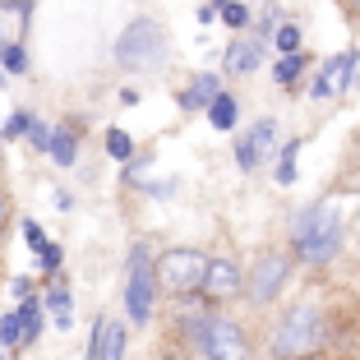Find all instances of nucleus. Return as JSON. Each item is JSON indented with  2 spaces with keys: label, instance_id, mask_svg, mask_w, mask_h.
Masks as SVG:
<instances>
[{
  "label": "nucleus",
  "instance_id": "f257e3e1",
  "mask_svg": "<svg viewBox=\"0 0 360 360\" xmlns=\"http://www.w3.org/2000/svg\"><path fill=\"white\" fill-rule=\"evenodd\" d=\"M291 245L305 264H328L342 245V203H314L296 217L291 226Z\"/></svg>",
  "mask_w": 360,
  "mask_h": 360
},
{
  "label": "nucleus",
  "instance_id": "f03ea898",
  "mask_svg": "<svg viewBox=\"0 0 360 360\" xmlns=\"http://www.w3.org/2000/svg\"><path fill=\"white\" fill-rule=\"evenodd\" d=\"M116 60L125 65V70H158V65L167 60V32H162V23L134 19L125 32H120Z\"/></svg>",
  "mask_w": 360,
  "mask_h": 360
},
{
  "label": "nucleus",
  "instance_id": "7ed1b4c3",
  "mask_svg": "<svg viewBox=\"0 0 360 360\" xmlns=\"http://www.w3.org/2000/svg\"><path fill=\"white\" fill-rule=\"evenodd\" d=\"M319 342H323V314H319L314 305L291 309V314L277 323V333H273V351H277L282 360L305 356V351H314Z\"/></svg>",
  "mask_w": 360,
  "mask_h": 360
},
{
  "label": "nucleus",
  "instance_id": "20e7f679",
  "mask_svg": "<svg viewBox=\"0 0 360 360\" xmlns=\"http://www.w3.org/2000/svg\"><path fill=\"white\" fill-rule=\"evenodd\" d=\"M194 342L208 360H245L250 347H245V333L236 328L231 319H203L194 323Z\"/></svg>",
  "mask_w": 360,
  "mask_h": 360
},
{
  "label": "nucleus",
  "instance_id": "39448f33",
  "mask_svg": "<svg viewBox=\"0 0 360 360\" xmlns=\"http://www.w3.org/2000/svg\"><path fill=\"white\" fill-rule=\"evenodd\" d=\"M203 277H208V259L194 255V250H171V255L158 259V282L167 286V291H194V286H203Z\"/></svg>",
  "mask_w": 360,
  "mask_h": 360
},
{
  "label": "nucleus",
  "instance_id": "423d86ee",
  "mask_svg": "<svg viewBox=\"0 0 360 360\" xmlns=\"http://www.w3.org/2000/svg\"><path fill=\"white\" fill-rule=\"evenodd\" d=\"M153 273H148V255L143 250H134L129 255V286H125V309H129V319H134L139 328L153 319Z\"/></svg>",
  "mask_w": 360,
  "mask_h": 360
},
{
  "label": "nucleus",
  "instance_id": "0eeeda50",
  "mask_svg": "<svg viewBox=\"0 0 360 360\" xmlns=\"http://www.w3.org/2000/svg\"><path fill=\"white\" fill-rule=\"evenodd\" d=\"M286 277H291V264H286L282 255H264L255 264V273H250V282H245V296L255 300V305H268L286 286Z\"/></svg>",
  "mask_w": 360,
  "mask_h": 360
},
{
  "label": "nucleus",
  "instance_id": "6e6552de",
  "mask_svg": "<svg viewBox=\"0 0 360 360\" xmlns=\"http://www.w3.org/2000/svg\"><path fill=\"white\" fill-rule=\"evenodd\" d=\"M351 75H356V51H342V56H333L328 65H323V75H319V84H314V97H342L347 93V84H351Z\"/></svg>",
  "mask_w": 360,
  "mask_h": 360
},
{
  "label": "nucleus",
  "instance_id": "1a4fd4ad",
  "mask_svg": "<svg viewBox=\"0 0 360 360\" xmlns=\"http://www.w3.org/2000/svg\"><path fill=\"white\" fill-rule=\"evenodd\" d=\"M273 134H277V125H273V120H259V125L250 129V134H245L240 143H236V162H240L245 171H255L259 162H264L268 153H273Z\"/></svg>",
  "mask_w": 360,
  "mask_h": 360
},
{
  "label": "nucleus",
  "instance_id": "9d476101",
  "mask_svg": "<svg viewBox=\"0 0 360 360\" xmlns=\"http://www.w3.org/2000/svg\"><path fill=\"white\" fill-rule=\"evenodd\" d=\"M120 351H125V328H120L116 319H102L93 333V351H88V360H120Z\"/></svg>",
  "mask_w": 360,
  "mask_h": 360
},
{
  "label": "nucleus",
  "instance_id": "9b49d317",
  "mask_svg": "<svg viewBox=\"0 0 360 360\" xmlns=\"http://www.w3.org/2000/svg\"><path fill=\"white\" fill-rule=\"evenodd\" d=\"M259 60H264V42L259 37H236L226 46V70L231 75H250V70H259Z\"/></svg>",
  "mask_w": 360,
  "mask_h": 360
},
{
  "label": "nucleus",
  "instance_id": "f8f14e48",
  "mask_svg": "<svg viewBox=\"0 0 360 360\" xmlns=\"http://www.w3.org/2000/svg\"><path fill=\"white\" fill-rule=\"evenodd\" d=\"M203 286H208L212 296H231V291H240V273H236V264L217 259V264H208V277H203Z\"/></svg>",
  "mask_w": 360,
  "mask_h": 360
},
{
  "label": "nucleus",
  "instance_id": "ddd939ff",
  "mask_svg": "<svg viewBox=\"0 0 360 360\" xmlns=\"http://www.w3.org/2000/svg\"><path fill=\"white\" fill-rule=\"evenodd\" d=\"M217 93H222V88H217V75H199L190 93H180V106H185V111H199V106H212Z\"/></svg>",
  "mask_w": 360,
  "mask_h": 360
},
{
  "label": "nucleus",
  "instance_id": "4468645a",
  "mask_svg": "<svg viewBox=\"0 0 360 360\" xmlns=\"http://www.w3.org/2000/svg\"><path fill=\"white\" fill-rule=\"evenodd\" d=\"M46 309H51V323L56 328H75V300H70V291H65V286H56L51 296H46Z\"/></svg>",
  "mask_w": 360,
  "mask_h": 360
},
{
  "label": "nucleus",
  "instance_id": "2eb2a0df",
  "mask_svg": "<svg viewBox=\"0 0 360 360\" xmlns=\"http://www.w3.org/2000/svg\"><path fill=\"white\" fill-rule=\"evenodd\" d=\"M208 120L217 129H231L236 125V97L231 93H217V97H212V106H208Z\"/></svg>",
  "mask_w": 360,
  "mask_h": 360
},
{
  "label": "nucleus",
  "instance_id": "dca6fc26",
  "mask_svg": "<svg viewBox=\"0 0 360 360\" xmlns=\"http://www.w3.org/2000/svg\"><path fill=\"white\" fill-rule=\"evenodd\" d=\"M19 323H23V342H37L42 338V305L23 296V309H19Z\"/></svg>",
  "mask_w": 360,
  "mask_h": 360
},
{
  "label": "nucleus",
  "instance_id": "f3484780",
  "mask_svg": "<svg viewBox=\"0 0 360 360\" xmlns=\"http://www.w3.org/2000/svg\"><path fill=\"white\" fill-rule=\"evenodd\" d=\"M300 70H305V56H300V51H286V60H277L273 75H277V84H296Z\"/></svg>",
  "mask_w": 360,
  "mask_h": 360
},
{
  "label": "nucleus",
  "instance_id": "a211bd4d",
  "mask_svg": "<svg viewBox=\"0 0 360 360\" xmlns=\"http://www.w3.org/2000/svg\"><path fill=\"white\" fill-rule=\"evenodd\" d=\"M296 153H300V139H291V148H282V158H277V185L296 180Z\"/></svg>",
  "mask_w": 360,
  "mask_h": 360
},
{
  "label": "nucleus",
  "instance_id": "6ab92c4d",
  "mask_svg": "<svg viewBox=\"0 0 360 360\" xmlns=\"http://www.w3.org/2000/svg\"><path fill=\"white\" fill-rule=\"evenodd\" d=\"M75 139H70V134H51V158L56 162H60V167H70V162H75Z\"/></svg>",
  "mask_w": 360,
  "mask_h": 360
},
{
  "label": "nucleus",
  "instance_id": "aec40b11",
  "mask_svg": "<svg viewBox=\"0 0 360 360\" xmlns=\"http://www.w3.org/2000/svg\"><path fill=\"white\" fill-rule=\"evenodd\" d=\"M0 60H5V70H10V75H23V70H28L23 46H0Z\"/></svg>",
  "mask_w": 360,
  "mask_h": 360
},
{
  "label": "nucleus",
  "instance_id": "412c9836",
  "mask_svg": "<svg viewBox=\"0 0 360 360\" xmlns=\"http://www.w3.org/2000/svg\"><path fill=\"white\" fill-rule=\"evenodd\" d=\"M0 342H5V347L23 342V323H19V314H5V319H0Z\"/></svg>",
  "mask_w": 360,
  "mask_h": 360
},
{
  "label": "nucleus",
  "instance_id": "4be33fe9",
  "mask_svg": "<svg viewBox=\"0 0 360 360\" xmlns=\"http://www.w3.org/2000/svg\"><path fill=\"white\" fill-rule=\"evenodd\" d=\"M51 134H56V129H46L42 120H28V134H23V139H32V148H51Z\"/></svg>",
  "mask_w": 360,
  "mask_h": 360
},
{
  "label": "nucleus",
  "instance_id": "5701e85b",
  "mask_svg": "<svg viewBox=\"0 0 360 360\" xmlns=\"http://www.w3.org/2000/svg\"><path fill=\"white\" fill-rule=\"evenodd\" d=\"M277 46H282V51H300V28L296 23H282V28H277Z\"/></svg>",
  "mask_w": 360,
  "mask_h": 360
},
{
  "label": "nucleus",
  "instance_id": "b1692460",
  "mask_svg": "<svg viewBox=\"0 0 360 360\" xmlns=\"http://www.w3.org/2000/svg\"><path fill=\"white\" fill-rule=\"evenodd\" d=\"M222 19L231 23V28H245V23H250V10H245V5H236V0H226V5H222Z\"/></svg>",
  "mask_w": 360,
  "mask_h": 360
},
{
  "label": "nucleus",
  "instance_id": "393cba45",
  "mask_svg": "<svg viewBox=\"0 0 360 360\" xmlns=\"http://www.w3.org/2000/svg\"><path fill=\"white\" fill-rule=\"evenodd\" d=\"M106 148H111V158H120V162H125V158H129V134H125V129H111Z\"/></svg>",
  "mask_w": 360,
  "mask_h": 360
},
{
  "label": "nucleus",
  "instance_id": "a878e982",
  "mask_svg": "<svg viewBox=\"0 0 360 360\" xmlns=\"http://www.w3.org/2000/svg\"><path fill=\"white\" fill-rule=\"evenodd\" d=\"M23 236H28V245H32V250H37V255H42V245H46V236H42V226L32 222V217H28V222H23Z\"/></svg>",
  "mask_w": 360,
  "mask_h": 360
},
{
  "label": "nucleus",
  "instance_id": "bb28decb",
  "mask_svg": "<svg viewBox=\"0 0 360 360\" xmlns=\"http://www.w3.org/2000/svg\"><path fill=\"white\" fill-rule=\"evenodd\" d=\"M28 134V116H10V125H5V139H23Z\"/></svg>",
  "mask_w": 360,
  "mask_h": 360
},
{
  "label": "nucleus",
  "instance_id": "cd10ccee",
  "mask_svg": "<svg viewBox=\"0 0 360 360\" xmlns=\"http://www.w3.org/2000/svg\"><path fill=\"white\" fill-rule=\"evenodd\" d=\"M42 264H46V268H56V264H60V245H51V240L42 245Z\"/></svg>",
  "mask_w": 360,
  "mask_h": 360
},
{
  "label": "nucleus",
  "instance_id": "c85d7f7f",
  "mask_svg": "<svg viewBox=\"0 0 360 360\" xmlns=\"http://www.w3.org/2000/svg\"><path fill=\"white\" fill-rule=\"evenodd\" d=\"M5 212H10V203H5V194H0V222H5Z\"/></svg>",
  "mask_w": 360,
  "mask_h": 360
},
{
  "label": "nucleus",
  "instance_id": "c756f323",
  "mask_svg": "<svg viewBox=\"0 0 360 360\" xmlns=\"http://www.w3.org/2000/svg\"><path fill=\"white\" fill-rule=\"evenodd\" d=\"M212 5H226V0H212Z\"/></svg>",
  "mask_w": 360,
  "mask_h": 360
},
{
  "label": "nucleus",
  "instance_id": "7c9ffc66",
  "mask_svg": "<svg viewBox=\"0 0 360 360\" xmlns=\"http://www.w3.org/2000/svg\"><path fill=\"white\" fill-rule=\"evenodd\" d=\"M0 5H5V0H0Z\"/></svg>",
  "mask_w": 360,
  "mask_h": 360
},
{
  "label": "nucleus",
  "instance_id": "2f4dec72",
  "mask_svg": "<svg viewBox=\"0 0 360 360\" xmlns=\"http://www.w3.org/2000/svg\"><path fill=\"white\" fill-rule=\"evenodd\" d=\"M356 5H360V0H356Z\"/></svg>",
  "mask_w": 360,
  "mask_h": 360
}]
</instances>
